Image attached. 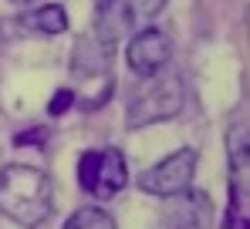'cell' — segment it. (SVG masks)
<instances>
[{"label": "cell", "mask_w": 250, "mask_h": 229, "mask_svg": "<svg viewBox=\"0 0 250 229\" xmlns=\"http://www.w3.org/2000/svg\"><path fill=\"white\" fill-rule=\"evenodd\" d=\"M0 212L24 229H38L54 212L51 175L34 165H3L0 169Z\"/></svg>", "instance_id": "obj_1"}, {"label": "cell", "mask_w": 250, "mask_h": 229, "mask_svg": "<svg viewBox=\"0 0 250 229\" xmlns=\"http://www.w3.org/2000/svg\"><path fill=\"white\" fill-rule=\"evenodd\" d=\"M135 31V14L125 0H98L95 7V40L105 47H115L119 40L132 38Z\"/></svg>", "instance_id": "obj_7"}, {"label": "cell", "mask_w": 250, "mask_h": 229, "mask_svg": "<svg viewBox=\"0 0 250 229\" xmlns=\"http://www.w3.org/2000/svg\"><path fill=\"white\" fill-rule=\"evenodd\" d=\"M183 101H186L183 77L163 68L159 75H149L135 88V95L128 101V112H125V125L128 128H146V125L166 121V118L183 112Z\"/></svg>", "instance_id": "obj_2"}, {"label": "cell", "mask_w": 250, "mask_h": 229, "mask_svg": "<svg viewBox=\"0 0 250 229\" xmlns=\"http://www.w3.org/2000/svg\"><path fill=\"white\" fill-rule=\"evenodd\" d=\"M247 149H250V135L244 121H233L230 132H227V155H230V169H233V179H240L247 172Z\"/></svg>", "instance_id": "obj_10"}, {"label": "cell", "mask_w": 250, "mask_h": 229, "mask_svg": "<svg viewBox=\"0 0 250 229\" xmlns=\"http://www.w3.org/2000/svg\"><path fill=\"white\" fill-rule=\"evenodd\" d=\"M61 229H119V226H115V219H112L105 209H98V206H82V209H75V212L68 216V223Z\"/></svg>", "instance_id": "obj_11"}, {"label": "cell", "mask_w": 250, "mask_h": 229, "mask_svg": "<svg viewBox=\"0 0 250 229\" xmlns=\"http://www.w3.org/2000/svg\"><path fill=\"white\" fill-rule=\"evenodd\" d=\"M21 24H24L27 31H38V34H64V31H68V10H64L61 3H44L38 10L24 14Z\"/></svg>", "instance_id": "obj_9"}, {"label": "cell", "mask_w": 250, "mask_h": 229, "mask_svg": "<svg viewBox=\"0 0 250 229\" xmlns=\"http://www.w3.org/2000/svg\"><path fill=\"white\" fill-rule=\"evenodd\" d=\"M196 162H200V155L193 149H176L172 155H166L163 162H156L152 169H146L139 175V189L149 192V195H159V199L179 195L193 186Z\"/></svg>", "instance_id": "obj_4"}, {"label": "cell", "mask_w": 250, "mask_h": 229, "mask_svg": "<svg viewBox=\"0 0 250 229\" xmlns=\"http://www.w3.org/2000/svg\"><path fill=\"white\" fill-rule=\"evenodd\" d=\"M125 3L132 7L135 17H159L166 7V0H125Z\"/></svg>", "instance_id": "obj_12"}, {"label": "cell", "mask_w": 250, "mask_h": 229, "mask_svg": "<svg viewBox=\"0 0 250 229\" xmlns=\"http://www.w3.org/2000/svg\"><path fill=\"white\" fill-rule=\"evenodd\" d=\"M78 182L88 195L95 199H112L115 192L125 189L128 169L125 155L119 149H102V152H84L78 162Z\"/></svg>", "instance_id": "obj_3"}, {"label": "cell", "mask_w": 250, "mask_h": 229, "mask_svg": "<svg viewBox=\"0 0 250 229\" xmlns=\"http://www.w3.org/2000/svg\"><path fill=\"white\" fill-rule=\"evenodd\" d=\"M10 3H21V7H24V3H34V0H10Z\"/></svg>", "instance_id": "obj_15"}, {"label": "cell", "mask_w": 250, "mask_h": 229, "mask_svg": "<svg viewBox=\"0 0 250 229\" xmlns=\"http://www.w3.org/2000/svg\"><path fill=\"white\" fill-rule=\"evenodd\" d=\"M112 57H115V47H105L102 40L84 38L75 47V71L78 75H108Z\"/></svg>", "instance_id": "obj_8"}, {"label": "cell", "mask_w": 250, "mask_h": 229, "mask_svg": "<svg viewBox=\"0 0 250 229\" xmlns=\"http://www.w3.org/2000/svg\"><path fill=\"white\" fill-rule=\"evenodd\" d=\"M27 142H44V132H24V135H17V145H27Z\"/></svg>", "instance_id": "obj_14"}, {"label": "cell", "mask_w": 250, "mask_h": 229, "mask_svg": "<svg viewBox=\"0 0 250 229\" xmlns=\"http://www.w3.org/2000/svg\"><path fill=\"white\" fill-rule=\"evenodd\" d=\"M213 226V202L207 192L186 189L179 195H169L159 229H209Z\"/></svg>", "instance_id": "obj_6"}, {"label": "cell", "mask_w": 250, "mask_h": 229, "mask_svg": "<svg viewBox=\"0 0 250 229\" xmlns=\"http://www.w3.org/2000/svg\"><path fill=\"white\" fill-rule=\"evenodd\" d=\"M125 57H128V68L139 77L159 75L169 64V57H172V40H169V34L159 31V27H146V31H139V34L128 38Z\"/></svg>", "instance_id": "obj_5"}, {"label": "cell", "mask_w": 250, "mask_h": 229, "mask_svg": "<svg viewBox=\"0 0 250 229\" xmlns=\"http://www.w3.org/2000/svg\"><path fill=\"white\" fill-rule=\"evenodd\" d=\"M75 101V91H58L51 101H47V114H64Z\"/></svg>", "instance_id": "obj_13"}]
</instances>
